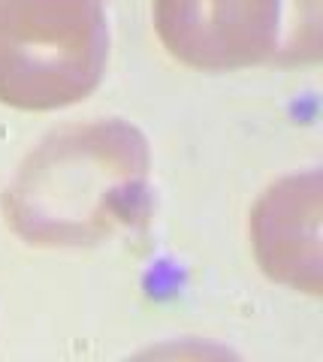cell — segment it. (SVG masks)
<instances>
[{
	"label": "cell",
	"mask_w": 323,
	"mask_h": 362,
	"mask_svg": "<svg viewBox=\"0 0 323 362\" xmlns=\"http://www.w3.org/2000/svg\"><path fill=\"white\" fill-rule=\"evenodd\" d=\"M148 178L151 151L133 124H70L18 163L0 206L33 247H91L146 218Z\"/></svg>",
	"instance_id": "obj_1"
},
{
	"label": "cell",
	"mask_w": 323,
	"mask_h": 362,
	"mask_svg": "<svg viewBox=\"0 0 323 362\" xmlns=\"http://www.w3.org/2000/svg\"><path fill=\"white\" fill-rule=\"evenodd\" d=\"M109 54L103 0H0V103L52 112L100 85Z\"/></svg>",
	"instance_id": "obj_2"
},
{
	"label": "cell",
	"mask_w": 323,
	"mask_h": 362,
	"mask_svg": "<svg viewBox=\"0 0 323 362\" xmlns=\"http://www.w3.org/2000/svg\"><path fill=\"white\" fill-rule=\"evenodd\" d=\"M151 13L163 49L203 73L320 58L323 0H154Z\"/></svg>",
	"instance_id": "obj_3"
},
{
	"label": "cell",
	"mask_w": 323,
	"mask_h": 362,
	"mask_svg": "<svg viewBox=\"0 0 323 362\" xmlns=\"http://www.w3.org/2000/svg\"><path fill=\"white\" fill-rule=\"evenodd\" d=\"M323 185L320 173H293L266 187L251 211V245L257 266L296 293H323L320 254Z\"/></svg>",
	"instance_id": "obj_4"
}]
</instances>
